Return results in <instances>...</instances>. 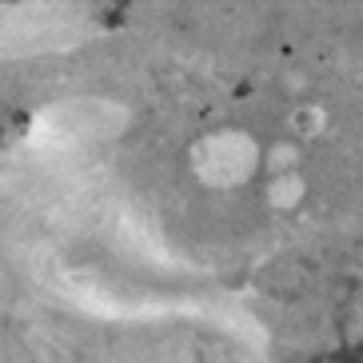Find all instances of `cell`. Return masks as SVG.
Returning a JSON list of instances; mask_svg holds the SVG:
<instances>
[{"label": "cell", "mask_w": 363, "mask_h": 363, "mask_svg": "<svg viewBox=\"0 0 363 363\" xmlns=\"http://www.w3.org/2000/svg\"><path fill=\"white\" fill-rule=\"evenodd\" d=\"M311 363H363V288L352 296L347 311H343V331L340 343L331 352L315 355Z\"/></svg>", "instance_id": "1"}]
</instances>
